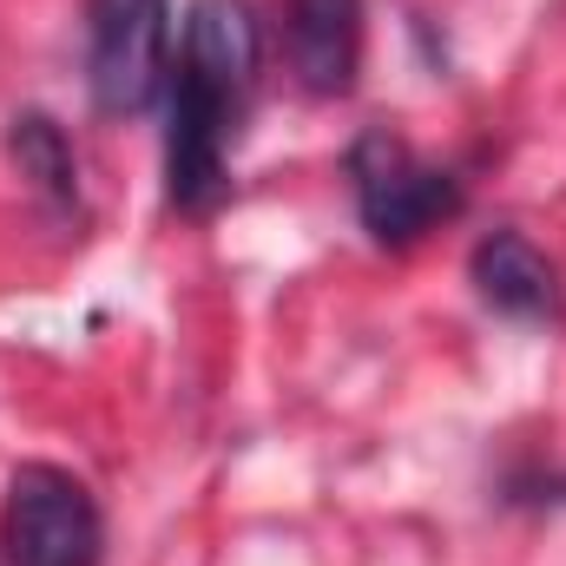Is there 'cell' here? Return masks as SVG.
I'll return each mask as SVG.
<instances>
[{
  "label": "cell",
  "instance_id": "1",
  "mask_svg": "<svg viewBox=\"0 0 566 566\" xmlns=\"http://www.w3.org/2000/svg\"><path fill=\"white\" fill-rule=\"evenodd\" d=\"M349 178H356V211H363V231L389 251H409L422 244L434 224H448L461 211V185L428 165L422 151L396 133H363L349 151Z\"/></svg>",
  "mask_w": 566,
  "mask_h": 566
},
{
  "label": "cell",
  "instance_id": "2",
  "mask_svg": "<svg viewBox=\"0 0 566 566\" xmlns=\"http://www.w3.org/2000/svg\"><path fill=\"white\" fill-rule=\"evenodd\" d=\"M0 547L13 566H99L106 554V521L99 501L80 474L53 461H27L7 481V514H0Z\"/></svg>",
  "mask_w": 566,
  "mask_h": 566
},
{
  "label": "cell",
  "instance_id": "3",
  "mask_svg": "<svg viewBox=\"0 0 566 566\" xmlns=\"http://www.w3.org/2000/svg\"><path fill=\"white\" fill-rule=\"evenodd\" d=\"M86 86L113 119L145 113L171 86V7L165 0H86Z\"/></svg>",
  "mask_w": 566,
  "mask_h": 566
},
{
  "label": "cell",
  "instance_id": "4",
  "mask_svg": "<svg viewBox=\"0 0 566 566\" xmlns=\"http://www.w3.org/2000/svg\"><path fill=\"white\" fill-rule=\"evenodd\" d=\"M238 106H224L218 93H205L198 80H171V106H165V198L178 211H211L224 198V151L238 139Z\"/></svg>",
  "mask_w": 566,
  "mask_h": 566
},
{
  "label": "cell",
  "instance_id": "5",
  "mask_svg": "<svg viewBox=\"0 0 566 566\" xmlns=\"http://www.w3.org/2000/svg\"><path fill=\"white\" fill-rule=\"evenodd\" d=\"M258 66H264V27H258L251 0H191L178 73L244 113L258 93Z\"/></svg>",
  "mask_w": 566,
  "mask_h": 566
},
{
  "label": "cell",
  "instance_id": "6",
  "mask_svg": "<svg viewBox=\"0 0 566 566\" xmlns=\"http://www.w3.org/2000/svg\"><path fill=\"white\" fill-rule=\"evenodd\" d=\"M283 46L303 93H349L363 66V0H283Z\"/></svg>",
  "mask_w": 566,
  "mask_h": 566
},
{
  "label": "cell",
  "instance_id": "7",
  "mask_svg": "<svg viewBox=\"0 0 566 566\" xmlns=\"http://www.w3.org/2000/svg\"><path fill=\"white\" fill-rule=\"evenodd\" d=\"M468 277L481 290V303H494L501 316H521V323L560 316V271L521 231H488L474 244V258H468Z\"/></svg>",
  "mask_w": 566,
  "mask_h": 566
},
{
  "label": "cell",
  "instance_id": "8",
  "mask_svg": "<svg viewBox=\"0 0 566 566\" xmlns=\"http://www.w3.org/2000/svg\"><path fill=\"white\" fill-rule=\"evenodd\" d=\"M7 151H13L20 178H27L46 205L73 211V198H80V165H73L66 133H60L46 113H20V119H13V133H7Z\"/></svg>",
  "mask_w": 566,
  "mask_h": 566
}]
</instances>
